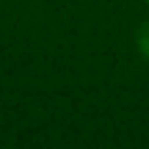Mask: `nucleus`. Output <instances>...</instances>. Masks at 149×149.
I'll return each instance as SVG.
<instances>
[{"label": "nucleus", "mask_w": 149, "mask_h": 149, "mask_svg": "<svg viewBox=\"0 0 149 149\" xmlns=\"http://www.w3.org/2000/svg\"><path fill=\"white\" fill-rule=\"evenodd\" d=\"M135 47H138V53L149 61V19L141 22L138 33H135Z\"/></svg>", "instance_id": "nucleus-1"}, {"label": "nucleus", "mask_w": 149, "mask_h": 149, "mask_svg": "<svg viewBox=\"0 0 149 149\" xmlns=\"http://www.w3.org/2000/svg\"><path fill=\"white\" fill-rule=\"evenodd\" d=\"M144 3H146V6H149V0H144Z\"/></svg>", "instance_id": "nucleus-2"}]
</instances>
